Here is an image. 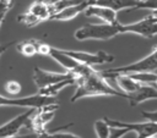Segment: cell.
Listing matches in <instances>:
<instances>
[{
    "instance_id": "cell-1",
    "label": "cell",
    "mask_w": 157,
    "mask_h": 138,
    "mask_svg": "<svg viewBox=\"0 0 157 138\" xmlns=\"http://www.w3.org/2000/svg\"><path fill=\"white\" fill-rule=\"evenodd\" d=\"M72 73L76 76V89L70 99L71 103L87 96H119L126 99V95L124 93L113 88L107 82V79L101 76L99 71H96L93 67L80 64Z\"/></svg>"
},
{
    "instance_id": "cell-2",
    "label": "cell",
    "mask_w": 157,
    "mask_h": 138,
    "mask_svg": "<svg viewBox=\"0 0 157 138\" xmlns=\"http://www.w3.org/2000/svg\"><path fill=\"white\" fill-rule=\"evenodd\" d=\"M157 71V46L145 57H142L139 61H135L132 64L109 68L101 71V76L104 79H112L113 77L118 74H131V73H139V72H155Z\"/></svg>"
},
{
    "instance_id": "cell-3",
    "label": "cell",
    "mask_w": 157,
    "mask_h": 138,
    "mask_svg": "<svg viewBox=\"0 0 157 138\" xmlns=\"http://www.w3.org/2000/svg\"><path fill=\"white\" fill-rule=\"evenodd\" d=\"M121 24L120 22L109 24V23H98V24H86L81 28L76 29L74 37L77 40H87V39H96V40H108L118 34H121Z\"/></svg>"
},
{
    "instance_id": "cell-4",
    "label": "cell",
    "mask_w": 157,
    "mask_h": 138,
    "mask_svg": "<svg viewBox=\"0 0 157 138\" xmlns=\"http://www.w3.org/2000/svg\"><path fill=\"white\" fill-rule=\"evenodd\" d=\"M58 104L56 98L43 96L40 94H33L21 98H9L0 94V106H17V107H28V109H40L47 105Z\"/></svg>"
},
{
    "instance_id": "cell-5",
    "label": "cell",
    "mask_w": 157,
    "mask_h": 138,
    "mask_svg": "<svg viewBox=\"0 0 157 138\" xmlns=\"http://www.w3.org/2000/svg\"><path fill=\"white\" fill-rule=\"evenodd\" d=\"M123 33H132L144 38L157 35V12H152L137 22L121 24V34Z\"/></svg>"
},
{
    "instance_id": "cell-6",
    "label": "cell",
    "mask_w": 157,
    "mask_h": 138,
    "mask_svg": "<svg viewBox=\"0 0 157 138\" xmlns=\"http://www.w3.org/2000/svg\"><path fill=\"white\" fill-rule=\"evenodd\" d=\"M104 120L110 127H124L130 132H135L137 138H150L152 136H157V122H124L108 117H104Z\"/></svg>"
},
{
    "instance_id": "cell-7",
    "label": "cell",
    "mask_w": 157,
    "mask_h": 138,
    "mask_svg": "<svg viewBox=\"0 0 157 138\" xmlns=\"http://www.w3.org/2000/svg\"><path fill=\"white\" fill-rule=\"evenodd\" d=\"M66 55L72 57L75 61H77L81 65L85 66H94V65H102L107 62H112L114 60V56L101 50L97 53H87V51H77V50H64L61 49Z\"/></svg>"
},
{
    "instance_id": "cell-8",
    "label": "cell",
    "mask_w": 157,
    "mask_h": 138,
    "mask_svg": "<svg viewBox=\"0 0 157 138\" xmlns=\"http://www.w3.org/2000/svg\"><path fill=\"white\" fill-rule=\"evenodd\" d=\"M58 109H59V104H52V105L43 106L34 111V114L29 117L27 122L29 123V127L32 128L34 134H40L47 131L45 126L53 120L55 111Z\"/></svg>"
},
{
    "instance_id": "cell-9",
    "label": "cell",
    "mask_w": 157,
    "mask_h": 138,
    "mask_svg": "<svg viewBox=\"0 0 157 138\" xmlns=\"http://www.w3.org/2000/svg\"><path fill=\"white\" fill-rule=\"evenodd\" d=\"M76 78V76L72 72H52V71H45L38 66L33 68V82L36 87L39 89L45 88L48 85H52L54 83L65 81V79H71Z\"/></svg>"
},
{
    "instance_id": "cell-10",
    "label": "cell",
    "mask_w": 157,
    "mask_h": 138,
    "mask_svg": "<svg viewBox=\"0 0 157 138\" xmlns=\"http://www.w3.org/2000/svg\"><path fill=\"white\" fill-rule=\"evenodd\" d=\"M36 109H28L25 112L11 118L6 123L0 126V138H12L20 132V129L28 122L29 117L34 114Z\"/></svg>"
},
{
    "instance_id": "cell-11",
    "label": "cell",
    "mask_w": 157,
    "mask_h": 138,
    "mask_svg": "<svg viewBox=\"0 0 157 138\" xmlns=\"http://www.w3.org/2000/svg\"><path fill=\"white\" fill-rule=\"evenodd\" d=\"M151 99H157V89L153 85L147 84H141L136 92L126 95V100L129 101L130 106H137L139 104Z\"/></svg>"
},
{
    "instance_id": "cell-12",
    "label": "cell",
    "mask_w": 157,
    "mask_h": 138,
    "mask_svg": "<svg viewBox=\"0 0 157 138\" xmlns=\"http://www.w3.org/2000/svg\"><path fill=\"white\" fill-rule=\"evenodd\" d=\"M86 17H97L99 20H102L105 23L113 24L119 22L118 17H117V12L108 9V7H103V6H97V5H90L85 11H83Z\"/></svg>"
},
{
    "instance_id": "cell-13",
    "label": "cell",
    "mask_w": 157,
    "mask_h": 138,
    "mask_svg": "<svg viewBox=\"0 0 157 138\" xmlns=\"http://www.w3.org/2000/svg\"><path fill=\"white\" fill-rule=\"evenodd\" d=\"M91 5V0H83L82 2L80 4H76V5H72V6H69L61 11H59L58 13L53 15L49 21H70L72 18H75L77 15L80 13H83V11Z\"/></svg>"
},
{
    "instance_id": "cell-14",
    "label": "cell",
    "mask_w": 157,
    "mask_h": 138,
    "mask_svg": "<svg viewBox=\"0 0 157 138\" xmlns=\"http://www.w3.org/2000/svg\"><path fill=\"white\" fill-rule=\"evenodd\" d=\"M28 15H31L34 20L38 21V23L43 21H49L52 13L49 10V4L45 0H34L26 11Z\"/></svg>"
},
{
    "instance_id": "cell-15",
    "label": "cell",
    "mask_w": 157,
    "mask_h": 138,
    "mask_svg": "<svg viewBox=\"0 0 157 138\" xmlns=\"http://www.w3.org/2000/svg\"><path fill=\"white\" fill-rule=\"evenodd\" d=\"M48 56H50L60 66H63L66 70V72H74L77 68V66L80 65L72 57H70L69 55H66L61 49H58V48H54V46H50L49 53H48Z\"/></svg>"
},
{
    "instance_id": "cell-16",
    "label": "cell",
    "mask_w": 157,
    "mask_h": 138,
    "mask_svg": "<svg viewBox=\"0 0 157 138\" xmlns=\"http://www.w3.org/2000/svg\"><path fill=\"white\" fill-rule=\"evenodd\" d=\"M139 0H91V5L108 7L115 12L124 9H136Z\"/></svg>"
},
{
    "instance_id": "cell-17",
    "label": "cell",
    "mask_w": 157,
    "mask_h": 138,
    "mask_svg": "<svg viewBox=\"0 0 157 138\" xmlns=\"http://www.w3.org/2000/svg\"><path fill=\"white\" fill-rule=\"evenodd\" d=\"M112 79H114L118 84V88L121 93H124L125 95H129V94H132L134 92H136L141 84L137 83L136 81H134L130 76L128 74H118L115 77H113Z\"/></svg>"
},
{
    "instance_id": "cell-18",
    "label": "cell",
    "mask_w": 157,
    "mask_h": 138,
    "mask_svg": "<svg viewBox=\"0 0 157 138\" xmlns=\"http://www.w3.org/2000/svg\"><path fill=\"white\" fill-rule=\"evenodd\" d=\"M75 79L76 78H71V79H65L58 83H54L52 85H48L45 88H42L38 90V94L43 95V96H49V98H55L60 90H63L64 88H66L67 85H75Z\"/></svg>"
},
{
    "instance_id": "cell-19",
    "label": "cell",
    "mask_w": 157,
    "mask_h": 138,
    "mask_svg": "<svg viewBox=\"0 0 157 138\" xmlns=\"http://www.w3.org/2000/svg\"><path fill=\"white\" fill-rule=\"evenodd\" d=\"M37 42L38 40H36V39L21 42L16 45V49L21 55H23L26 57H32L37 54Z\"/></svg>"
},
{
    "instance_id": "cell-20",
    "label": "cell",
    "mask_w": 157,
    "mask_h": 138,
    "mask_svg": "<svg viewBox=\"0 0 157 138\" xmlns=\"http://www.w3.org/2000/svg\"><path fill=\"white\" fill-rule=\"evenodd\" d=\"M128 76H130L137 83L147 84V85H155V83L157 81V73L156 72H139V73H131Z\"/></svg>"
},
{
    "instance_id": "cell-21",
    "label": "cell",
    "mask_w": 157,
    "mask_h": 138,
    "mask_svg": "<svg viewBox=\"0 0 157 138\" xmlns=\"http://www.w3.org/2000/svg\"><path fill=\"white\" fill-rule=\"evenodd\" d=\"M37 138H82L77 134L70 133V132H59L58 129L55 131H45L40 134H36Z\"/></svg>"
},
{
    "instance_id": "cell-22",
    "label": "cell",
    "mask_w": 157,
    "mask_h": 138,
    "mask_svg": "<svg viewBox=\"0 0 157 138\" xmlns=\"http://www.w3.org/2000/svg\"><path fill=\"white\" fill-rule=\"evenodd\" d=\"M93 127H94V132L97 134V138H108L109 131H110V126L105 122L104 118L94 121Z\"/></svg>"
},
{
    "instance_id": "cell-23",
    "label": "cell",
    "mask_w": 157,
    "mask_h": 138,
    "mask_svg": "<svg viewBox=\"0 0 157 138\" xmlns=\"http://www.w3.org/2000/svg\"><path fill=\"white\" fill-rule=\"evenodd\" d=\"M4 89H5V92H6V93H9L10 95H17V94L21 92L22 85L20 84V82L11 79V81H7V82L5 83Z\"/></svg>"
},
{
    "instance_id": "cell-24",
    "label": "cell",
    "mask_w": 157,
    "mask_h": 138,
    "mask_svg": "<svg viewBox=\"0 0 157 138\" xmlns=\"http://www.w3.org/2000/svg\"><path fill=\"white\" fill-rule=\"evenodd\" d=\"M130 131L124 127H110L108 138H123L125 134H128Z\"/></svg>"
},
{
    "instance_id": "cell-25",
    "label": "cell",
    "mask_w": 157,
    "mask_h": 138,
    "mask_svg": "<svg viewBox=\"0 0 157 138\" xmlns=\"http://www.w3.org/2000/svg\"><path fill=\"white\" fill-rule=\"evenodd\" d=\"M136 9H147L152 10L153 12H157V0H142L139 2Z\"/></svg>"
},
{
    "instance_id": "cell-26",
    "label": "cell",
    "mask_w": 157,
    "mask_h": 138,
    "mask_svg": "<svg viewBox=\"0 0 157 138\" xmlns=\"http://www.w3.org/2000/svg\"><path fill=\"white\" fill-rule=\"evenodd\" d=\"M142 117L150 122H157V111H141Z\"/></svg>"
},
{
    "instance_id": "cell-27",
    "label": "cell",
    "mask_w": 157,
    "mask_h": 138,
    "mask_svg": "<svg viewBox=\"0 0 157 138\" xmlns=\"http://www.w3.org/2000/svg\"><path fill=\"white\" fill-rule=\"evenodd\" d=\"M56 1H60V0H49L48 2H49V4H54V2H56Z\"/></svg>"
},
{
    "instance_id": "cell-28",
    "label": "cell",
    "mask_w": 157,
    "mask_h": 138,
    "mask_svg": "<svg viewBox=\"0 0 157 138\" xmlns=\"http://www.w3.org/2000/svg\"><path fill=\"white\" fill-rule=\"evenodd\" d=\"M150 138H157V136H152V137H150Z\"/></svg>"
},
{
    "instance_id": "cell-29",
    "label": "cell",
    "mask_w": 157,
    "mask_h": 138,
    "mask_svg": "<svg viewBox=\"0 0 157 138\" xmlns=\"http://www.w3.org/2000/svg\"><path fill=\"white\" fill-rule=\"evenodd\" d=\"M139 1H142V0H139Z\"/></svg>"
}]
</instances>
